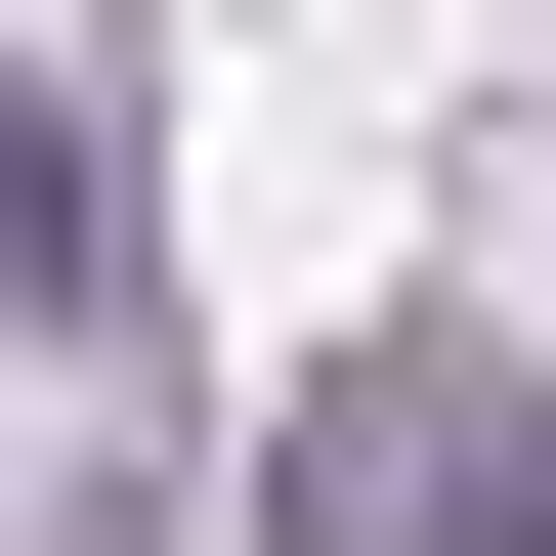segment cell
I'll return each instance as SVG.
<instances>
[{"instance_id": "1", "label": "cell", "mask_w": 556, "mask_h": 556, "mask_svg": "<svg viewBox=\"0 0 556 556\" xmlns=\"http://www.w3.org/2000/svg\"><path fill=\"white\" fill-rule=\"evenodd\" d=\"M257 556H556V428L471 343H343V386L257 428Z\"/></svg>"}]
</instances>
